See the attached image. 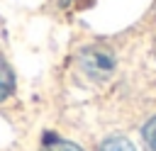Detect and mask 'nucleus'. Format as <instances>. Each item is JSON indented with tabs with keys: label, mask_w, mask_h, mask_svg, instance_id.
Wrapping results in <instances>:
<instances>
[{
	"label": "nucleus",
	"mask_w": 156,
	"mask_h": 151,
	"mask_svg": "<svg viewBox=\"0 0 156 151\" xmlns=\"http://www.w3.org/2000/svg\"><path fill=\"white\" fill-rule=\"evenodd\" d=\"M80 68H83L90 78L102 80V78H107V76L112 73L115 58H112V54H110L107 49H98V46L83 49V54H80Z\"/></svg>",
	"instance_id": "obj_1"
},
{
	"label": "nucleus",
	"mask_w": 156,
	"mask_h": 151,
	"mask_svg": "<svg viewBox=\"0 0 156 151\" xmlns=\"http://www.w3.org/2000/svg\"><path fill=\"white\" fill-rule=\"evenodd\" d=\"M15 88V78H12V71L7 68V63L0 58V100H5Z\"/></svg>",
	"instance_id": "obj_2"
},
{
	"label": "nucleus",
	"mask_w": 156,
	"mask_h": 151,
	"mask_svg": "<svg viewBox=\"0 0 156 151\" xmlns=\"http://www.w3.org/2000/svg\"><path fill=\"white\" fill-rule=\"evenodd\" d=\"M100 151H136V149H134V144H132L129 139H124V136H110V139L102 141Z\"/></svg>",
	"instance_id": "obj_3"
},
{
	"label": "nucleus",
	"mask_w": 156,
	"mask_h": 151,
	"mask_svg": "<svg viewBox=\"0 0 156 151\" xmlns=\"http://www.w3.org/2000/svg\"><path fill=\"white\" fill-rule=\"evenodd\" d=\"M141 136H144V141H146L149 151H156V117H151V119L144 124Z\"/></svg>",
	"instance_id": "obj_4"
},
{
	"label": "nucleus",
	"mask_w": 156,
	"mask_h": 151,
	"mask_svg": "<svg viewBox=\"0 0 156 151\" xmlns=\"http://www.w3.org/2000/svg\"><path fill=\"white\" fill-rule=\"evenodd\" d=\"M44 151H83L78 144H73V141H54V144H49Z\"/></svg>",
	"instance_id": "obj_5"
},
{
	"label": "nucleus",
	"mask_w": 156,
	"mask_h": 151,
	"mask_svg": "<svg viewBox=\"0 0 156 151\" xmlns=\"http://www.w3.org/2000/svg\"><path fill=\"white\" fill-rule=\"evenodd\" d=\"M61 2H68V0H61Z\"/></svg>",
	"instance_id": "obj_6"
}]
</instances>
